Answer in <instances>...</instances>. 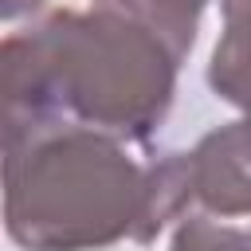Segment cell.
Wrapping results in <instances>:
<instances>
[{
  "mask_svg": "<svg viewBox=\"0 0 251 251\" xmlns=\"http://www.w3.org/2000/svg\"><path fill=\"white\" fill-rule=\"evenodd\" d=\"M94 4H106V8H118V12H129L137 16L141 24H149L157 35H165L173 43V51L184 59L196 43V27H200V12L212 4V0H94ZM224 4V0H220Z\"/></svg>",
  "mask_w": 251,
  "mask_h": 251,
  "instance_id": "obj_5",
  "label": "cell"
},
{
  "mask_svg": "<svg viewBox=\"0 0 251 251\" xmlns=\"http://www.w3.org/2000/svg\"><path fill=\"white\" fill-rule=\"evenodd\" d=\"M180 63L173 43L129 12H47L0 43L4 141L55 126L149 141L173 106Z\"/></svg>",
  "mask_w": 251,
  "mask_h": 251,
  "instance_id": "obj_1",
  "label": "cell"
},
{
  "mask_svg": "<svg viewBox=\"0 0 251 251\" xmlns=\"http://www.w3.org/2000/svg\"><path fill=\"white\" fill-rule=\"evenodd\" d=\"M43 4H47V0H0V20H4V24H16V20H24V16H35Z\"/></svg>",
  "mask_w": 251,
  "mask_h": 251,
  "instance_id": "obj_6",
  "label": "cell"
},
{
  "mask_svg": "<svg viewBox=\"0 0 251 251\" xmlns=\"http://www.w3.org/2000/svg\"><path fill=\"white\" fill-rule=\"evenodd\" d=\"M145 204V165L126 141L55 126L4 141V227L24 251H102L133 239Z\"/></svg>",
  "mask_w": 251,
  "mask_h": 251,
  "instance_id": "obj_2",
  "label": "cell"
},
{
  "mask_svg": "<svg viewBox=\"0 0 251 251\" xmlns=\"http://www.w3.org/2000/svg\"><path fill=\"white\" fill-rule=\"evenodd\" d=\"M208 86L239 110L251 106V0H224V27L208 63Z\"/></svg>",
  "mask_w": 251,
  "mask_h": 251,
  "instance_id": "obj_4",
  "label": "cell"
},
{
  "mask_svg": "<svg viewBox=\"0 0 251 251\" xmlns=\"http://www.w3.org/2000/svg\"><path fill=\"white\" fill-rule=\"evenodd\" d=\"M188 180L196 212L251 220V141L243 122H227L188 149Z\"/></svg>",
  "mask_w": 251,
  "mask_h": 251,
  "instance_id": "obj_3",
  "label": "cell"
},
{
  "mask_svg": "<svg viewBox=\"0 0 251 251\" xmlns=\"http://www.w3.org/2000/svg\"><path fill=\"white\" fill-rule=\"evenodd\" d=\"M239 122H243V133H247V141H251V106H243V118H239Z\"/></svg>",
  "mask_w": 251,
  "mask_h": 251,
  "instance_id": "obj_7",
  "label": "cell"
}]
</instances>
